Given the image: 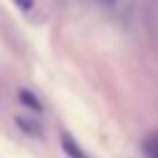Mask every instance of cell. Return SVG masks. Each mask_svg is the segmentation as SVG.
Segmentation results:
<instances>
[{
  "label": "cell",
  "mask_w": 158,
  "mask_h": 158,
  "mask_svg": "<svg viewBox=\"0 0 158 158\" xmlns=\"http://www.w3.org/2000/svg\"><path fill=\"white\" fill-rule=\"evenodd\" d=\"M17 101H20L25 109H30L32 114H42V111H44L42 101H40V99H37L30 89H25V86H20V89H17Z\"/></svg>",
  "instance_id": "cell-1"
},
{
  "label": "cell",
  "mask_w": 158,
  "mask_h": 158,
  "mask_svg": "<svg viewBox=\"0 0 158 158\" xmlns=\"http://www.w3.org/2000/svg\"><path fill=\"white\" fill-rule=\"evenodd\" d=\"M59 143H62V151H64V153H67L69 158H86V153L81 151V146H79V143H77V141H74V138H72V136H69L67 131L62 133Z\"/></svg>",
  "instance_id": "cell-2"
},
{
  "label": "cell",
  "mask_w": 158,
  "mask_h": 158,
  "mask_svg": "<svg viewBox=\"0 0 158 158\" xmlns=\"http://www.w3.org/2000/svg\"><path fill=\"white\" fill-rule=\"evenodd\" d=\"M143 153L148 158H158V133H151L146 141H143Z\"/></svg>",
  "instance_id": "cell-3"
},
{
  "label": "cell",
  "mask_w": 158,
  "mask_h": 158,
  "mask_svg": "<svg viewBox=\"0 0 158 158\" xmlns=\"http://www.w3.org/2000/svg\"><path fill=\"white\" fill-rule=\"evenodd\" d=\"M17 126H20V128H22L27 136H35V138H40V136H42V128H40L37 123L27 121V118H20V116H17Z\"/></svg>",
  "instance_id": "cell-4"
},
{
  "label": "cell",
  "mask_w": 158,
  "mask_h": 158,
  "mask_svg": "<svg viewBox=\"0 0 158 158\" xmlns=\"http://www.w3.org/2000/svg\"><path fill=\"white\" fill-rule=\"evenodd\" d=\"M12 2H15V5L20 7V10H25V12L35 7V0H12Z\"/></svg>",
  "instance_id": "cell-5"
},
{
  "label": "cell",
  "mask_w": 158,
  "mask_h": 158,
  "mask_svg": "<svg viewBox=\"0 0 158 158\" xmlns=\"http://www.w3.org/2000/svg\"><path fill=\"white\" fill-rule=\"evenodd\" d=\"M104 2H106V5H114V2H116V0H104Z\"/></svg>",
  "instance_id": "cell-6"
}]
</instances>
